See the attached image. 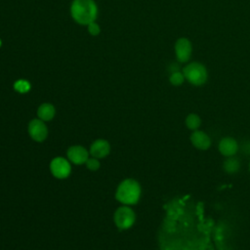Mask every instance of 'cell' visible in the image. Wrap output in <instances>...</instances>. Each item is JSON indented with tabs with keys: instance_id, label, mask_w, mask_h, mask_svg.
<instances>
[{
	"instance_id": "cell-1",
	"label": "cell",
	"mask_w": 250,
	"mask_h": 250,
	"mask_svg": "<svg viewBox=\"0 0 250 250\" xmlns=\"http://www.w3.org/2000/svg\"><path fill=\"white\" fill-rule=\"evenodd\" d=\"M70 14L77 23L88 25L97 19L98 7L94 0H73Z\"/></svg>"
},
{
	"instance_id": "cell-2",
	"label": "cell",
	"mask_w": 250,
	"mask_h": 250,
	"mask_svg": "<svg viewBox=\"0 0 250 250\" xmlns=\"http://www.w3.org/2000/svg\"><path fill=\"white\" fill-rule=\"evenodd\" d=\"M141 195V187L139 183L133 179L123 181L117 188L115 197L123 204H135Z\"/></svg>"
},
{
	"instance_id": "cell-3",
	"label": "cell",
	"mask_w": 250,
	"mask_h": 250,
	"mask_svg": "<svg viewBox=\"0 0 250 250\" xmlns=\"http://www.w3.org/2000/svg\"><path fill=\"white\" fill-rule=\"evenodd\" d=\"M185 78L192 85L200 86L207 80V70L199 62H191L184 67Z\"/></svg>"
},
{
	"instance_id": "cell-4",
	"label": "cell",
	"mask_w": 250,
	"mask_h": 250,
	"mask_svg": "<svg viewBox=\"0 0 250 250\" xmlns=\"http://www.w3.org/2000/svg\"><path fill=\"white\" fill-rule=\"evenodd\" d=\"M114 223L120 229H126L135 223V212L128 206L119 207L114 214Z\"/></svg>"
},
{
	"instance_id": "cell-5",
	"label": "cell",
	"mask_w": 250,
	"mask_h": 250,
	"mask_svg": "<svg viewBox=\"0 0 250 250\" xmlns=\"http://www.w3.org/2000/svg\"><path fill=\"white\" fill-rule=\"evenodd\" d=\"M52 174L58 179H64L70 174L71 168L69 162L63 157H56L50 164Z\"/></svg>"
},
{
	"instance_id": "cell-6",
	"label": "cell",
	"mask_w": 250,
	"mask_h": 250,
	"mask_svg": "<svg viewBox=\"0 0 250 250\" xmlns=\"http://www.w3.org/2000/svg\"><path fill=\"white\" fill-rule=\"evenodd\" d=\"M28 133L30 137L36 142H42L48 135V130L43 120L33 119L28 124Z\"/></svg>"
},
{
	"instance_id": "cell-7",
	"label": "cell",
	"mask_w": 250,
	"mask_h": 250,
	"mask_svg": "<svg viewBox=\"0 0 250 250\" xmlns=\"http://www.w3.org/2000/svg\"><path fill=\"white\" fill-rule=\"evenodd\" d=\"M175 52L177 56V60L180 62H187L191 53V44L187 38H180L177 40L175 44Z\"/></svg>"
},
{
	"instance_id": "cell-8",
	"label": "cell",
	"mask_w": 250,
	"mask_h": 250,
	"mask_svg": "<svg viewBox=\"0 0 250 250\" xmlns=\"http://www.w3.org/2000/svg\"><path fill=\"white\" fill-rule=\"evenodd\" d=\"M219 151L226 157L234 156L238 150L237 142L231 137H225L219 143Z\"/></svg>"
},
{
	"instance_id": "cell-9",
	"label": "cell",
	"mask_w": 250,
	"mask_h": 250,
	"mask_svg": "<svg viewBox=\"0 0 250 250\" xmlns=\"http://www.w3.org/2000/svg\"><path fill=\"white\" fill-rule=\"evenodd\" d=\"M190 142L198 149L205 150L208 149L211 146V139L210 137L203 131L195 130L190 135Z\"/></svg>"
},
{
	"instance_id": "cell-10",
	"label": "cell",
	"mask_w": 250,
	"mask_h": 250,
	"mask_svg": "<svg viewBox=\"0 0 250 250\" xmlns=\"http://www.w3.org/2000/svg\"><path fill=\"white\" fill-rule=\"evenodd\" d=\"M67 157L68 159L74 163V164H82L85 163L87 161V159L89 158V153L88 151L80 146H70L67 149Z\"/></svg>"
},
{
	"instance_id": "cell-11",
	"label": "cell",
	"mask_w": 250,
	"mask_h": 250,
	"mask_svg": "<svg viewBox=\"0 0 250 250\" xmlns=\"http://www.w3.org/2000/svg\"><path fill=\"white\" fill-rule=\"evenodd\" d=\"M109 144L105 140H97L92 144L90 147V153L95 158H103L106 156L109 153Z\"/></svg>"
},
{
	"instance_id": "cell-12",
	"label": "cell",
	"mask_w": 250,
	"mask_h": 250,
	"mask_svg": "<svg viewBox=\"0 0 250 250\" xmlns=\"http://www.w3.org/2000/svg\"><path fill=\"white\" fill-rule=\"evenodd\" d=\"M55 107L51 104H42L37 110L38 117L43 121H49L55 116Z\"/></svg>"
},
{
	"instance_id": "cell-13",
	"label": "cell",
	"mask_w": 250,
	"mask_h": 250,
	"mask_svg": "<svg viewBox=\"0 0 250 250\" xmlns=\"http://www.w3.org/2000/svg\"><path fill=\"white\" fill-rule=\"evenodd\" d=\"M240 168V162L238 158L234 156L227 157L223 163V169L228 174H235Z\"/></svg>"
},
{
	"instance_id": "cell-14",
	"label": "cell",
	"mask_w": 250,
	"mask_h": 250,
	"mask_svg": "<svg viewBox=\"0 0 250 250\" xmlns=\"http://www.w3.org/2000/svg\"><path fill=\"white\" fill-rule=\"evenodd\" d=\"M186 125L188 129L195 131L197 130L201 125V119L200 117L195 113H190L186 118Z\"/></svg>"
},
{
	"instance_id": "cell-15",
	"label": "cell",
	"mask_w": 250,
	"mask_h": 250,
	"mask_svg": "<svg viewBox=\"0 0 250 250\" xmlns=\"http://www.w3.org/2000/svg\"><path fill=\"white\" fill-rule=\"evenodd\" d=\"M14 88L17 92L19 93H26L29 91L30 89V84L28 81L23 80V79H20L18 81L15 82L14 84Z\"/></svg>"
},
{
	"instance_id": "cell-16",
	"label": "cell",
	"mask_w": 250,
	"mask_h": 250,
	"mask_svg": "<svg viewBox=\"0 0 250 250\" xmlns=\"http://www.w3.org/2000/svg\"><path fill=\"white\" fill-rule=\"evenodd\" d=\"M170 83L175 85V86H179L181 85L184 80H185V76H184V73H181L180 71H175V72H172L171 75H170Z\"/></svg>"
},
{
	"instance_id": "cell-17",
	"label": "cell",
	"mask_w": 250,
	"mask_h": 250,
	"mask_svg": "<svg viewBox=\"0 0 250 250\" xmlns=\"http://www.w3.org/2000/svg\"><path fill=\"white\" fill-rule=\"evenodd\" d=\"M86 163V166L89 170H92V171H95V170H98L99 167H100V162L97 158H88L87 161L85 162Z\"/></svg>"
},
{
	"instance_id": "cell-18",
	"label": "cell",
	"mask_w": 250,
	"mask_h": 250,
	"mask_svg": "<svg viewBox=\"0 0 250 250\" xmlns=\"http://www.w3.org/2000/svg\"><path fill=\"white\" fill-rule=\"evenodd\" d=\"M87 28H88L89 33H90L91 35H94V36H95V35H98V34L100 33V31H101V28H100L99 24L96 23L95 21L90 22V23L87 25Z\"/></svg>"
},
{
	"instance_id": "cell-19",
	"label": "cell",
	"mask_w": 250,
	"mask_h": 250,
	"mask_svg": "<svg viewBox=\"0 0 250 250\" xmlns=\"http://www.w3.org/2000/svg\"><path fill=\"white\" fill-rule=\"evenodd\" d=\"M241 151L246 155H250V141L243 142L241 146Z\"/></svg>"
},
{
	"instance_id": "cell-20",
	"label": "cell",
	"mask_w": 250,
	"mask_h": 250,
	"mask_svg": "<svg viewBox=\"0 0 250 250\" xmlns=\"http://www.w3.org/2000/svg\"><path fill=\"white\" fill-rule=\"evenodd\" d=\"M1 44H2V42H1V40H0V46H1Z\"/></svg>"
},
{
	"instance_id": "cell-21",
	"label": "cell",
	"mask_w": 250,
	"mask_h": 250,
	"mask_svg": "<svg viewBox=\"0 0 250 250\" xmlns=\"http://www.w3.org/2000/svg\"><path fill=\"white\" fill-rule=\"evenodd\" d=\"M249 170H250V164H249Z\"/></svg>"
}]
</instances>
